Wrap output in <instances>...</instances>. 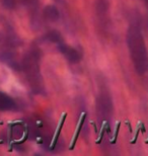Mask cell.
Listing matches in <instances>:
<instances>
[{
    "instance_id": "obj_5",
    "label": "cell",
    "mask_w": 148,
    "mask_h": 156,
    "mask_svg": "<svg viewBox=\"0 0 148 156\" xmlns=\"http://www.w3.org/2000/svg\"><path fill=\"white\" fill-rule=\"evenodd\" d=\"M111 101L110 98L106 95H102L99 99V105H97V110L99 112V115L102 114L103 118L108 117L111 112Z\"/></svg>"
},
{
    "instance_id": "obj_1",
    "label": "cell",
    "mask_w": 148,
    "mask_h": 156,
    "mask_svg": "<svg viewBox=\"0 0 148 156\" xmlns=\"http://www.w3.org/2000/svg\"><path fill=\"white\" fill-rule=\"evenodd\" d=\"M127 44L135 70L142 75L148 71V52L139 27L131 26L127 32Z\"/></svg>"
},
{
    "instance_id": "obj_8",
    "label": "cell",
    "mask_w": 148,
    "mask_h": 156,
    "mask_svg": "<svg viewBox=\"0 0 148 156\" xmlns=\"http://www.w3.org/2000/svg\"><path fill=\"white\" fill-rule=\"evenodd\" d=\"M65 119H66V115L64 114L63 115V117L61 119V122H60V125H59V127H58V129H57V132H56V136H55V139H54V142H53V147L57 144V141L59 140V137H60V132H61V129H62V127H63V124H64V121H65Z\"/></svg>"
},
{
    "instance_id": "obj_3",
    "label": "cell",
    "mask_w": 148,
    "mask_h": 156,
    "mask_svg": "<svg viewBox=\"0 0 148 156\" xmlns=\"http://www.w3.org/2000/svg\"><path fill=\"white\" fill-rule=\"evenodd\" d=\"M58 49H59V51L65 56L66 59H67L69 62H72V63H77V62L80 61L81 56L79 54V52H78L76 49H74V48H72V47H70V46L66 45L63 41H62V42L58 43Z\"/></svg>"
},
{
    "instance_id": "obj_2",
    "label": "cell",
    "mask_w": 148,
    "mask_h": 156,
    "mask_svg": "<svg viewBox=\"0 0 148 156\" xmlns=\"http://www.w3.org/2000/svg\"><path fill=\"white\" fill-rule=\"evenodd\" d=\"M26 64L24 67L27 69V73L29 75L31 84H34L36 87H40L41 76H40V69H39V57L36 53H31L26 59Z\"/></svg>"
},
{
    "instance_id": "obj_6",
    "label": "cell",
    "mask_w": 148,
    "mask_h": 156,
    "mask_svg": "<svg viewBox=\"0 0 148 156\" xmlns=\"http://www.w3.org/2000/svg\"><path fill=\"white\" fill-rule=\"evenodd\" d=\"M44 17L45 20H49V21H57L59 20V16H60V13H59V10L57 8L55 7L54 5H48L47 7L44 9Z\"/></svg>"
},
{
    "instance_id": "obj_4",
    "label": "cell",
    "mask_w": 148,
    "mask_h": 156,
    "mask_svg": "<svg viewBox=\"0 0 148 156\" xmlns=\"http://www.w3.org/2000/svg\"><path fill=\"white\" fill-rule=\"evenodd\" d=\"M15 108H16V104L14 99L6 93L0 91V111L9 112L15 110Z\"/></svg>"
},
{
    "instance_id": "obj_10",
    "label": "cell",
    "mask_w": 148,
    "mask_h": 156,
    "mask_svg": "<svg viewBox=\"0 0 148 156\" xmlns=\"http://www.w3.org/2000/svg\"><path fill=\"white\" fill-rule=\"evenodd\" d=\"M23 1L26 3V4H33L34 2V0H23Z\"/></svg>"
},
{
    "instance_id": "obj_11",
    "label": "cell",
    "mask_w": 148,
    "mask_h": 156,
    "mask_svg": "<svg viewBox=\"0 0 148 156\" xmlns=\"http://www.w3.org/2000/svg\"><path fill=\"white\" fill-rule=\"evenodd\" d=\"M145 1H146V4H147V6H148V0H145Z\"/></svg>"
},
{
    "instance_id": "obj_7",
    "label": "cell",
    "mask_w": 148,
    "mask_h": 156,
    "mask_svg": "<svg viewBox=\"0 0 148 156\" xmlns=\"http://www.w3.org/2000/svg\"><path fill=\"white\" fill-rule=\"evenodd\" d=\"M84 120H85V115H83V116L81 117V120H80V122H79V125H78L77 131H76V133H75V135H74V137H73V141H72L71 149H73V148H74L75 143H76V141H77L78 136H79V133H80L81 129H82V126H83V124H84Z\"/></svg>"
},
{
    "instance_id": "obj_9",
    "label": "cell",
    "mask_w": 148,
    "mask_h": 156,
    "mask_svg": "<svg viewBox=\"0 0 148 156\" xmlns=\"http://www.w3.org/2000/svg\"><path fill=\"white\" fill-rule=\"evenodd\" d=\"M2 2L7 8H13L15 6V0H2Z\"/></svg>"
}]
</instances>
